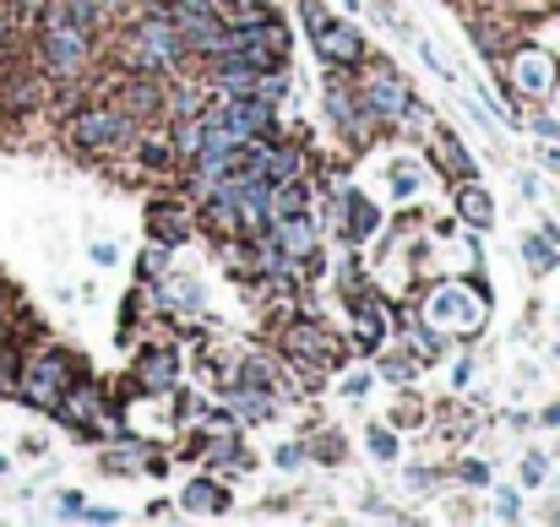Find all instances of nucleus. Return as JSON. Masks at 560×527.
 <instances>
[{"label":"nucleus","mask_w":560,"mask_h":527,"mask_svg":"<svg viewBox=\"0 0 560 527\" xmlns=\"http://www.w3.org/2000/svg\"><path fill=\"white\" fill-rule=\"evenodd\" d=\"M186 60V38L170 16V5H148L131 27H126V66L142 77H164Z\"/></svg>","instance_id":"1"},{"label":"nucleus","mask_w":560,"mask_h":527,"mask_svg":"<svg viewBox=\"0 0 560 527\" xmlns=\"http://www.w3.org/2000/svg\"><path fill=\"white\" fill-rule=\"evenodd\" d=\"M66 137H71L77 153H120V148L137 142V115L126 104H93V109L71 115Z\"/></svg>","instance_id":"2"},{"label":"nucleus","mask_w":560,"mask_h":527,"mask_svg":"<svg viewBox=\"0 0 560 527\" xmlns=\"http://www.w3.org/2000/svg\"><path fill=\"white\" fill-rule=\"evenodd\" d=\"M38 55H44V71L55 82H82L93 66V27H82V22L38 27Z\"/></svg>","instance_id":"3"},{"label":"nucleus","mask_w":560,"mask_h":527,"mask_svg":"<svg viewBox=\"0 0 560 527\" xmlns=\"http://www.w3.org/2000/svg\"><path fill=\"white\" fill-rule=\"evenodd\" d=\"M300 11L311 16V38H316V49H322L327 60H343V66L365 60V44H360V33H354L349 22H327L322 0H300Z\"/></svg>","instance_id":"4"},{"label":"nucleus","mask_w":560,"mask_h":527,"mask_svg":"<svg viewBox=\"0 0 560 527\" xmlns=\"http://www.w3.org/2000/svg\"><path fill=\"white\" fill-rule=\"evenodd\" d=\"M66 375H71V370H60V359H44V364H27V375L16 380V391L33 397L38 408H60V397H66Z\"/></svg>","instance_id":"5"},{"label":"nucleus","mask_w":560,"mask_h":527,"mask_svg":"<svg viewBox=\"0 0 560 527\" xmlns=\"http://www.w3.org/2000/svg\"><path fill=\"white\" fill-rule=\"evenodd\" d=\"M365 109H371L375 120H381V115H386V120H397L402 109H413V93H408V82H402V77L381 71V77H371V87H365Z\"/></svg>","instance_id":"6"},{"label":"nucleus","mask_w":560,"mask_h":527,"mask_svg":"<svg viewBox=\"0 0 560 527\" xmlns=\"http://www.w3.org/2000/svg\"><path fill=\"white\" fill-rule=\"evenodd\" d=\"M186 506L190 512H223V490H218V484H190Z\"/></svg>","instance_id":"7"},{"label":"nucleus","mask_w":560,"mask_h":527,"mask_svg":"<svg viewBox=\"0 0 560 527\" xmlns=\"http://www.w3.org/2000/svg\"><path fill=\"white\" fill-rule=\"evenodd\" d=\"M142 370H148V380H153V386H170V380H175V353H148V359H142Z\"/></svg>","instance_id":"8"},{"label":"nucleus","mask_w":560,"mask_h":527,"mask_svg":"<svg viewBox=\"0 0 560 527\" xmlns=\"http://www.w3.org/2000/svg\"><path fill=\"white\" fill-rule=\"evenodd\" d=\"M463 212H468L474 223H490V201H485V190H463Z\"/></svg>","instance_id":"9"},{"label":"nucleus","mask_w":560,"mask_h":527,"mask_svg":"<svg viewBox=\"0 0 560 527\" xmlns=\"http://www.w3.org/2000/svg\"><path fill=\"white\" fill-rule=\"evenodd\" d=\"M371 452L375 457H392V452H397V435H392V430H371Z\"/></svg>","instance_id":"10"},{"label":"nucleus","mask_w":560,"mask_h":527,"mask_svg":"<svg viewBox=\"0 0 560 527\" xmlns=\"http://www.w3.org/2000/svg\"><path fill=\"white\" fill-rule=\"evenodd\" d=\"M240 408H245V419H267V408H272V402H267V397H245Z\"/></svg>","instance_id":"11"},{"label":"nucleus","mask_w":560,"mask_h":527,"mask_svg":"<svg viewBox=\"0 0 560 527\" xmlns=\"http://www.w3.org/2000/svg\"><path fill=\"white\" fill-rule=\"evenodd\" d=\"M523 473H528V479L539 484V479H545V457H528V462H523Z\"/></svg>","instance_id":"12"},{"label":"nucleus","mask_w":560,"mask_h":527,"mask_svg":"<svg viewBox=\"0 0 560 527\" xmlns=\"http://www.w3.org/2000/svg\"><path fill=\"white\" fill-rule=\"evenodd\" d=\"M5 5H11V11H38L44 0H5Z\"/></svg>","instance_id":"13"},{"label":"nucleus","mask_w":560,"mask_h":527,"mask_svg":"<svg viewBox=\"0 0 560 527\" xmlns=\"http://www.w3.org/2000/svg\"><path fill=\"white\" fill-rule=\"evenodd\" d=\"M550 169H560V153H550Z\"/></svg>","instance_id":"14"},{"label":"nucleus","mask_w":560,"mask_h":527,"mask_svg":"<svg viewBox=\"0 0 560 527\" xmlns=\"http://www.w3.org/2000/svg\"><path fill=\"white\" fill-rule=\"evenodd\" d=\"M0 468H5V457H0Z\"/></svg>","instance_id":"15"}]
</instances>
